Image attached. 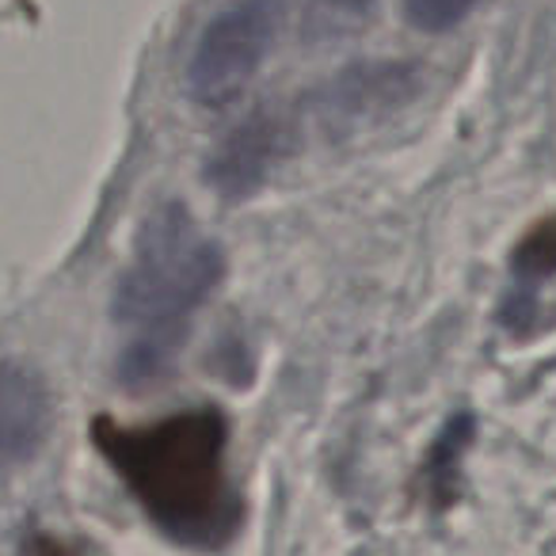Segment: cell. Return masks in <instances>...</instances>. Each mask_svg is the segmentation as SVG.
<instances>
[{"mask_svg": "<svg viewBox=\"0 0 556 556\" xmlns=\"http://www.w3.org/2000/svg\"><path fill=\"white\" fill-rule=\"evenodd\" d=\"M92 442L156 530L179 545L222 548L244 522L225 465L229 424L217 408H187L141 427L100 416Z\"/></svg>", "mask_w": 556, "mask_h": 556, "instance_id": "1", "label": "cell"}, {"mask_svg": "<svg viewBox=\"0 0 556 556\" xmlns=\"http://www.w3.org/2000/svg\"><path fill=\"white\" fill-rule=\"evenodd\" d=\"M222 248L191 222L179 202L153 210L138 232L134 263L115 294V320L138 340L123 358L126 381H149L164 374L184 340L187 317L222 282Z\"/></svg>", "mask_w": 556, "mask_h": 556, "instance_id": "2", "label": "cell"}, {"mask_svg": "<svg viewBox=\"0 0 556 556\" xmlns=\"http://www.w3.org/2000/svg\"><path fill=\"white\" fill-rule=\"evenodd\" d=\"M282 27V0H232L202 31L187 65V88L202 108H222L252 80Z\"/></svg>", "mask_w": 556, "mask_h": 556, "instance_id": "3", "label": "cell"}, {"mask_svg": "<svg viewBox=\"0 0 556 556\" xmlns=\"http://www.w3.org/2000/svg\"><path fill=\"white\" fill-rule=\"evenodd\" d=\"M50 389L35 366L0 358V477L31 462L50 434Z\"/></svg>", "mask_w": 556, "mask_h": 556, "instance_id": "4", "label": "cell"}, {"mask_svg": "<svg viewBox=\"0 0 556 556\" xmlns=\"http://www.w3.org/2000/svg\"><path fill=\"white\" fill-rule=\"evenodd\" d=\"M416 85V70L408 65H358L343 73L325 92V115L328 123H355L381 111L396 108Z\"/></svg>", "mask_w": 556, "mask_h": 556, "instance_id": "5", "label": "cell"}, {"mask_svg": "<svg viewBox=\"0 0 556 556\" xmlns=\"http://www.w3.org/2000/svg\"><path fill=\"white\" fill-rule=\"evenodd\" d=\"M278 149V130L270 118H252L248 126H240L229 141L222 146L217 161L210 164V184L222 194L237 199L248 194L263 176H267V164Z\"/></svg>", "mask_w": 556, "mask_h": 556, "instance_id": "6", "label": "cell"}, {"mask_svg": "<svg viewBox=\"0 0 556 556\" xmlns=\"http://www.w3.org/2000/svg\"><path fill=\"white\" fill-rule=\"evenodd\" d=\"M510 263H515V270L522 278L556 275V210L541 217V222H533L530 229L522 232V240H518Z\"/></svg>", "mask_w": 556, "mask_h": 556, "instance_id": "7", "label": "cell"}, {"mask_svg": "<svg viewBox=\"0 0 556 556\" xmlns=\"http://www.w3.org/2000/svg\"><path fill=\"white\" fill-rule=\"evenodd\" d=\"M480 0H404V16L419 31H450L462 24Z\"/></svg>", "mask_w": 556, "mask_h": 556, "instance_id": "8", "label": "cell"}, {"mask_svg": "<svg viewBox=\"0 0 556 556\" xmlns=\"http://www.w3.org/2000/svg\"><path fill=\"white\" fill-rule=\"evenodd\" d=\"M366 9H370V0H309V31H343L355 20H363Z\"/></svg>", "mask_w": 556, "mask_h": 556, "instance_id": "9", "label": "cell"}, {"mask_svg": "<svg viewBox=\"0 0 556 556\" xmlns=\"http://www.w3.org/2000/svg\"><path fill=\"white\" fill-rule=\"evenodd\" d=\"M20 556H80L70 541L54 538V533H31L20 548Z\"/></svg>", "mask_w": 556, "mask_h": 556, "instance_id": "10", "label": "cell"}]
</instances>
